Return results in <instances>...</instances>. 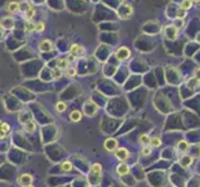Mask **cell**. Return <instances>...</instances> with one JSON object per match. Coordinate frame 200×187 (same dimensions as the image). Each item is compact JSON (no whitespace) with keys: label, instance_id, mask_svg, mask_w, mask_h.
<instances>
[{"label":"cell","instance_id":"6da1fadb","mask_svg":"<svg viewBox=\"0 0 200 187\" xmlns=\"http://www.w3.org/2000/svg\"><path fill=\"white\" fill-rule=\"evenodd\" d=\"M33 180H34V177L31 175L24 173V175H21V176L18 178V182H19V185H21V186H29V185L33 184Z\"/></svg>","mask_w":200,"mask_h":187},{"label":"cell","instance_id":"7a4b0ae2","mask_svg":"<svg viewBox=\"0 0 200 187\" xmlns=\"http://www.w3.org/2000/svg\"><path fill=\"white\" fill-rule=\"evenodd\" d=\"M164 34L167 36V39H170V40H174L176 36H178V28L171 25V26H167L166 30H164Z\"/></svg>","mask_w":200,"mask_h":187},{"label":"cell","instance_id":"3957f363","mask_svg":"<svg viewBox=\"0 0 200 187\" xmlns=\"http://www.w3.org/2000/svg\"><path fill=\"white\" fill-rule=\"evenodd\" d=\"M116 56L119 59V60H127L129 56H131V51L127 49V48H119L116 53Z\"/></svg>","mask_w":200,"mask_h":187},{"label":"cell","instance_id":"277c9868","mask_svg":"<svg viewBox=\"0 0 200 187\" xmlns=\"http://www.w3.org/2000/svg\"><path fill=\"white\" fill-rule=\"evenodd\" d=\"M114 155L116 157L118 158V160H121V161H124V160H127L128 158V151L126 150V149H117L116 150V152H114Z\"/></svg>","mask_w":200,"mask_h":187},{"label":"cell","instance_id":"5b68a950","mask_svg":"<svg viewBox=\"0 0 200 187\" xmlns=\"http://www.w3.org/2000/svg\"><path fill=\"white\" fill-rule=\"evenodd\" d=\"M10 132V126L6 122H0V139H5Z\"/></svg>","mask_w":200,"mask_h":187},{"label":"cell","instance_id":"8992f818","mask_svg":"<svg viewBox=\"0 0 200 187\" xmlns=\"http://www.w3.org/2000/svg\"><path fill=\"white\" fill-rule=\"evenodd\" d=\"M104 147H106L107 151H113V150H116V147H117V141H116L114 139H108V140H106V142H104Z\"/></svg>","mask_w":200,"mask_h":187},{"label":"cell","instance_id":"52a82bcc","mask_svg":"<svg viewBox=\"0 0 200 187\" xmlns=\"http://www.w3.org/2000/svg\"><path fill=\"white\" fill-rule=\"evenodd\" d=\"M19 8H20V5H19V3H16V1H11V3H9V4L6 5V10H8V13H10V14L16 13V11L19 10Z\"/></svg>","mask_w":200,"mask_h":187},{"label":"cell","instance_id":"ba28073f","mask_svg":"<svg viewBox=\"0 0 200 187\" xmlns=\"http://www.w3.org/2000/svg\"><path fill=\"white\" fill-rule=\"evenodd\" d=\"M85 50H83V48L82 46H80V45H77V44H73L72 46H71V49H70V53H71V55L72 56H75V55H80V54H82Z\"/></svg>","mask_w":200,"mask_h":187},{"label":"cell","instance_id":"9c48e42d","mask_svg":"<svg viewBox=\"0 0 200 187\" xmlns=\"http://www.w3.org/2000/svg\"><path fill=\"white\" fill-rule=\"evenodd\" d=\"M24 15H25V18L26 19H33L34 15H35V8H34L33 5H29V6H26L25 8V10H24Z\"/></svg>","mask_w":200,"mask_h":187},{"label":"cell","instance_id":"30bf717a","mask_svg":"<svg viewBox=\"0 0 200 187\" xmlns=\"http://www.w3.org/2000/svg\"><path fill=\"white\" fill-rule=\"evenodd\" d=\"M128 172H129V167H128L126 163H121V165H118V167H117V173H118V175L124 176V175H127Z\"/></svg>","mask_w":200,"mask_h":187},{"label":"cell","instance_id":"8fae6325","mask_svg":"<svg viewBox=\"0 0 200 187\" xmlns=\"http://www.w3.org/2000/svg\"><path fill=\"white\" fill-rule=\"evenodd\" d=\"M40 48H41L44 51H49V50H52V48H54V44H52L50 40H44V41L41 42Z\"/></svg>","mask_w":200,"mask_h":187},{"label":"cell","instance_id":"7c38bea8","mask_svg":"<svg viewBox=\"0 0 200 187\" xmlns=\"http://www.w3.org/2000/svg\"><path fill=\"white\" fill-rule=\"evenodd\" d=\"M81 117H82V115H81V112L77 111V110H75V111H72V112L70 114V120L73 121V122H78V121L81 120Z\"/></svg>","mask_w":200,"mask_h":187},{"label":"cell","instance_id":"4fadbf2b","mask_svg":"<svg viewBox=\"0 0 200 187\" xmlns=\"http://www.w3.org/2000/svg\"><path fill=\"white\" fill-rule=\"evenodd\" d=\"M187 84H188V86L192 88V89H195V88H199L200 86V81L195 77V76H194V77H190V79L188 80Z\"/></svg>","mask_w":200,"mask_h":187},{"label":"cell","instance_id":"5bb4252c","mask_svg":"<svg viewBox=\"0 0 200 187\" xmlns=\"http://www.w3.org/2000/svg\"><path fill=\"white\" fill-rule=\"evenodd\" d=\"M35 130H36V125L34 124L31 120H30V121H28V122L25 124V131H26V132L33 133Z\"/></svg>","mask_w":200,"mask_h":187},{"label":"cell","instance_id":"9a60e30c","mask_svg":"<svg viewBox=\"0 0 200 187\" xmlns=\"http://www.w3.org/2000/svg\"><path fill=\"white\" fill-rule=\"evenodd\" d=\"M149 145H150L152 147H159V146L162 145V140H161L159 137H153V139H150Z\"/></svg>","mask_w":200,"mask_h":187},{"label":"cell","instance_id":"2e32d148","mask_svg":"<svg viewBox=\"0 0 200 187\" xmlns=\"http://www.w3.org/2000/svg\"><path fill=\"white\" fill-rule=\"evenodd\" d=\"M68 67V60L67 59H60L57 60V69L62 70V69H67Z\"/></svg>","mask_w":200,"mask_h":187},{"label":"cell","instance_id":"e0dca14e","mask_svg":"<svg viewBox=\"0 0 200 187\" xmlns=\"http://www.w3.org/2000/svg\"><path fill=\"white\" fill-rule=\"evenodd\" d=\"M192 4H193V1L192 0H183L182 1V4H180V9H183V10H188V9H190L192 8Z\"/></svg>","mask_w":200,"mask_h":187},{"label":"cell","instance_id":"ac0fdd59","mask_svg":"<svg viewBox=\"0 0 200 187\" xmlns=\"http://www.w3.org/2000/svg\"><path fill=\"white\" fill-rule=\"evenodd\" d=\"M139 141H140V144H142L143 146H148V145H149V141H150V139L148 137V135L143 133V135L139 137Z\"/></svg>","mask_w":200,"mask_h":187},{"label":"cell","instance_id":"d6986e66","mask_svg":"<svg viewBox=\"0 0 200 187\" xmlns=\"http://www.w3.org/2000/svg\"><path fill=\"white\" fill-rule=\"evenodd\" d=\"M61 167H62V170H64V171L68 172V171H71V170H72V163H71L70 161H65V162H62V163H61Z\"/></svg>","mask_w":200,"mask_h":187},{"label":"cell","instance_id":"ffe728a7","mask_svg":"<svg viewBox=\"0 0 200 187\" xmlns=\"http://www.w3.org/2000/svg\"><path fill=\"white\" fill-rule=\"evenodd\" d=\"M178 150L182 151V152H185V151L188 150V144H187L185 141H180V142L178 144Z\"/></svg>","mask_w":200,"mask_h":187},{"label":"cell","instance_id":"44dd1931","mask_svg":"<svg viewBox=\"0 0 200 187\" xmlns=\"http://www.w3.org/2000/svg\"><path fill=\"white\" fill-rule=\"evenodd\" d=\"M101 171H102V167H101L100 163H95V165L92 166V168H91V172H92V173H98V175H100Z\"/></svg>","mask_w":200,"mask_h":187},{"label":"cell","instance_id":"7402d4cb","mask_svg":"<svg viewBox=\"0 0 200 187\" xmlns=\"http://www.w3.org/2000/svg\"><path fill=\"white\" fill-rule=\"evenodd\" d=\"M56 110H57L59 112H64V111L66 110V104H65V102H61V101L57 102V104H56Z\"/></svg>","mask_w":200,"mask_h":187},{"label":"cell","instance_id":"603a6c76","mask_svg":"<svg viewBox=\"0 0 200 187\" xmlns=\"http://www.w3.org/2000/svg\"><path fill=\"white\" fill-rule=\"evenodd\" d=\"M51 74H52V77H54V79H60V77H61V75H62V74H61V70H60V69H57V67H56V69H54V70L51 71Z\"/></svg>","mask_w":200,"mask_h":187},{"label":"cell","instance_id":"cb8c5ba5","mask_svg":"<svg viewBox=\"0 0 200 187\" xmlns=\"http://www.w3.org/2000/svg\"><path fill=\"white\" fill-rule=\"evenodd\" d=\"M66 75L68 77H72V76H75L76 75V70L73 69V67H67L66 69Z\"/></svg>","mask_w":200,"mask_h":187},{"label":"cell","instance_id":"d4e9b609","mask_svg":"<svg viewBox=\"0 0 200 187\" xmlns=\"http://www.w3.org/2000/svg\"><path fill=\"white\" fill-rule=\"evenodd\" d=\"M185 157V161H182V163H183V166H188V165H190L192 162H193V157H190V156H184Z\"/></svg>","mask_w":200,"mask_h":187},{"label":"cell","instance_id":"484cf974","mask_svg":"<svg viewBox=\"0 0 200 187\" xmlns=\"http://www.w3.org/2000/svg\"><path fill=\"white\" fill-rule=\"evenodd\" d=\"M34 30H35V24H33L31 21H28V23H26V29H25V31L29 32V31H34Z\"/></svg>","mask_w":200,"mask_h":187},{"label":"cell","instance_id":"4316f807","mask_svg":"<svg viewBox=\"0 0 200 187\" xmlns=\"http://www.w3.org/2000/svg\"><path fill=\"white\" fill-rule=\"evenodd\" d=\"M35 30L40 31V32H41V31H44L45 30V24H44V23H39V24H36V25H35Z\"/></svg>","mask_w":200,"mask_h":187},{"label":"cell","instance_id":"83f0119b","mask_svg":"<svg viewBox=\"0 0 200 187\" xmlns=\"http://www.w3.org/2000/svg\"><path fill=\"white\" fill-rule=\"evenodd\" d=\"M150 152H152V149H149L148 146H144V147H143V150H142V155L143 156L150 155Z\"/></svg>","mask_w":200,"mask_h":187},{"label":"cell","instance_id":"f1b7e54d","mask_svg":"<svg viewBox=\"0 0 200 187\" xmlns=\"http://www.w3.org/2000/svg\"><path fill=\"white\" fill-rule=\"evenodd\" d=\"M176 15H178V18H179V19H183V18L187 15V11H185V10H183V9H179V10H178V13H176Z\"/></svg>","mask_w":200,"mask_h":187},{"label":"cell","instance_id":"f546056e","mask_svg":"<svg viewBox=\"0 0 200 187\" xmlns=\"http://www.w3.org/2000/svg\"><path fill=\"white\" fill-rule=\"evenodd\" d=\"M195 77H197V79H198V80L200 81V67L195 70Z\"/></svg>","mask_w":200,"mask_h":187},{"label":"cell","instance_id":"4dcf8cb0","mask_svg":"<svg viewBox=\"0 0 200 187\" xmlns=\"http://www.w3.org/2000/svg\"><path fill=\"white\" fill-rule=\"evenodd\" d=\"M192 1H194V3H199L200 0H192Z\"/></svg>","mask_w":200,"mask_h":187},{"label":"cell","instance_id":"1f68e13d","mask_svg":"<svg viewBox=\"0 0 200 187\" xmlns=\"http://www.w3.org/2000/svg\"><path fill=\"white\" fill-rule=\"evenodd\" d=\"M24 187H35V186H33V185H29V186H24Z\"/></svg>","mask_w":200,"mask_h":187}]
</instances>
